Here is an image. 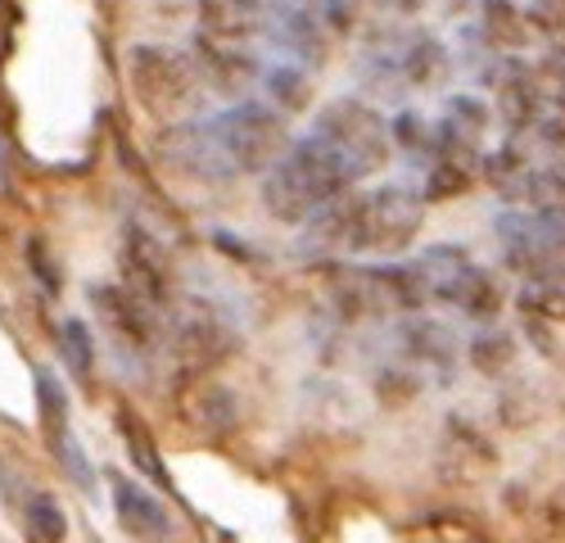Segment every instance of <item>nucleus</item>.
I'll list each match as a JSON object with an SVG mask.
<instances>
[{"label":"nucleus","instance_id":"obj_22","mask_svg":"<svg viewBox=\"0 0 565 543\" xmlns=\"http://www.w3.org/2000/svg\"><path fill=\"white\" fill-rule=\"evenodd\" d=\"M263 91H267V105L280 109V114H303L308 100H312V82L299 64L290 60H276L263 68Z\"/></svg>","mask_w":565,"mask_h":543},{"label":"nucleus","instance_id":"obj_6","mask_svg":"<svg viewBox=\"0 0 565 543\" xmlns=\"http://www.w3.org/2000/svg\"><path fill=\"white\" fill-rule=\"evenodd\" d=\"M263 32L267 41L276 45L280 55L290 64H308V68H321L326 55H331V23H326V10L321 0H271L267 6V19H263Z\"/></svg>","mask_w":565,"mask_h":543},{"label":"nucleus","instance_id":"obj_19","mask_svg":"<svg viewBox=\"0 0 565 543\" xmlns=\"http://www.w3.org/2000/svg\"><path fill=\"white\" fill-rule=\"evenodd\" d=\"M452 344H457L452 331L439 327V322H430V317H412V322L403 327V349H407V358L430 362V368H439L444 376H452V358H457Z\"/></svg>","mask_w":565,"mask_h":543},{"label":"nucleus","instance_id":"obj_23","mask_svg":"<svg viewBox=\"0 0 565 543\" xmlns=\"http://www.w3.org/2000/svg\"><path fill=\"white\" fill-rule=\"evenodd\" d=\"M19 525H23L28 543H64V534H68L64 508L55 503L51 493H41V489H28V493H23V503H19Z\"/></svg>","mask_w":565,"mask_h":543},{"label":"nucleus","instance_id":"obj_13","mask_svg":"<svg viewBox=\"0 0 565 543\" xmlns=\"http://www.w3.org/2000/svg\"><path fill=\"white\" fill-rule=\"evenodd\" d=\"M476 28L484 32V41L493 45V51L507 55V60H521V51H530V41L539 36L515 0H480Z\"/></svg>","mask_w":565,"mask_h":543},{"label":"nucleus","instance_id":"obj_17","mask_svg":"<svg viewBox=\"0 0 565 543\" xmlns=\"http://www.w3.org/2000/svg\"><path fill=\"white\" fill-rule=\"evenodd\" d=\"M530 159H525V150H521V141H502L498 150H484V168H480V177L489 181V187L502 195V200H511V204H521L525 200V181H530Z\"/></svg>","mask_w":565,"mask_h":543},{"label":"nucleus","instance_id":"obj_29","mask_svg":"<svg viewBox=\"0 0 565 543\" xmlns=\"http://www.w3.org/2000/svg\"><path fill=\"white\" fill-rule=\"evenodd\" d=\"M60 353H64L68 372L77 381H86L90 372H96V344H90V331H86L82 317H68V322L60 327Z\"/></svg>","mask_w":565,"mask_h":543},{"label":"nucleus","instance_id":"obj_33","mask_svg":"<svg viewBox=\"0 0 565 543\" xmlns=\"http://www.w3.org/2000/svg\"><path fill=\"white\" fill-rule=\"evenodd\" d=\"M55 453H60V462L68 467V476H73L82 489H96V467L86 462V453H82V444H77L73 435H64V439L55 444Z\"/></svg>","mask_w":565,"mask_h":543},{"label":"nucleus","instance_id":"obj_11","mask_svg":"<svg viewBox=\"0 0 565 543\" xmlns=\"http://www.w3.org/2000/svg\"><path fill=\"white\" fill-rule=\"evenodd\" d=\"M172 344H177L181 362H191V368H209L213 358L226 353L222 317L204 299H185L181 312H177V322H172Z\"/></svg>","mask_w":565,"mask_h":543},{"label":"nucleus","instance_id":"obj_8","mask_svg":"<svg viewBox=\"0 0 565 543\" xmlns=\"http://www.w3.org/2000/svg\"><path fill=\"white\" fill-rule=\"evenodd\" d=\"M191 60L204 77V86L222 91V96H245V91H254L263 82V60H254L249 51H241L235 41H222V36H209L200 32L191 41Z\"/></svg>","mask_w":565,"mask_h":543},{"label":"nucleus","instance_id":"obj_20","mask_svg":"<svg viewBox=\"0 0 565 543\" xmlns=\"http://www.w3.org/2000/svg\"><path fill=\"white\" fill-rule=\"evenodd\" d=\"M515 308H521V317H534V322H547V327L565 322V267H552L547 277L521 281Z\"/></svg>","mask_w":565,"mask_h":543},{"label":"nucleus","instance_id":"obj_3","mask_svg":"<svg viewBox=\"0 0 565 543\" xmlns=\"http://www.w3.org/2000/svg\"><path fill=\"white\" fill-rule=\"evenodd\" d=\"M127 68H131V86H136L140 105L159 123H168V127L191 123V114L200 109V96H204L200 91L204 77L191 55L168 51V45H136Z\"/></svg>","mask_w":565,"mask_h":543},{"label":"nucleus","instance_id":"obj_21","mask_svg":"<svg viewBox=\"0 0 565 543\" xmlns=\"http://www.w3.org/2000/svg\"><path fill=\"white\" fill-rule=\"evenodd\" d=\"M493 123V109L470 96V91H457V96L444 100V118H439V131H448L452 141H466V146H480L484 150V131Z\"/></svg>","mask_w":565,"mask_h":543},{"label":"nucleus","instance_id":"obj_14","mask_svg":"<svg viewBox=\"0 0 565 543\" xmlns=\"http://www.w3.org/2000/svg\"><path fill=\"white\" fill-rule=\"evenodd\" d=\"M398 68H403V82L407 86L435 91V86H444L448 68H452V55H448V45L435 32H407L403 36V51H398Z\"/></svg>","mask_w":565,"mask_h":543},{"label":"nucleus","instance_id":"obj_4","mask_svg":"<svg viewBox=\"0 0 565 543\" xmlns=\"http://www.w3.org/2000/svg\"><path fill=\"white\" fill-rule=\"evenodd\" d=\"M426 222V195L403 187V181H385L358 200V236L353 254H375V258H398Z\"/></svg>","mask_w":565,"mask_h":543},{"label":"nucleus","instance_id":"obj_2","mask_svg":"<svg viewBox=\"0 0 565 543\" xmlns=\"http://www.w3.org/2000/svg\"><path fill=\"white\" fill-rule=\"evenodd\" d=\"M204 123H209V136L217 146L226 177H241V172L267 177L295 146L286 114L271 109L267 100H235L231 109H222L217 118H204Z\"/></svg>","mask_w":565,"mask_h":543},{"label":"nucleus","instance_id":"obj_35","mask_svg":"<svg viewBox=\"0 0 565 543\" xmlns=\"http://www.w3.org/2000/svg\"><path fill=\"white\" fill-rule=\"evenodd\" d=\"M385 10H394V14H420L426 10V0H381Z\"/></svg>","mask_w":565,"mask_h":543},{"label":"nucleus","instance_id":"obj_36","mask_svg":"<svg viewBox=\"0 0 565 543\" xmlns=\"http://www.w3.org/2000/svg\"><path fill=\"white\" fill-rule=\"evenodd\" d=\"M444 6H448V10H470V6L480 10V0H444Z\"/></svg>","mask_w":565,"mask_h":543},{"label":"nucleus","instance_id":"obj_1","mask_svg":"<svg viewBox=\"0 0 565 543\" xmlns=\"http://www.w3.org/2000/svg\"><path fill=\"white\" fill-rule=\"evenodd\" d=\"M358 181L362 177L353 172V163L331 141H321L317 131H308V136H299V141L290 146V155L263 177V209L276 222L299 226L317 209H326L331 200L349 195Z\"/></svg>","mask_w":565,"mask_h":543},{"label":"nucleus","instance_id":"obj_12","mask_svg":"<svg viewBox=\"0 0 565 543\" xmlns=\"http://www.w3.org/2000/svg\"><path fill=\"white\" fill-rule=\"evenodd\" d=\"M358 191L331 200L326 209H317L308 222H303V254H326V258H335V254H353V236H358Z\"/></svg>","mask_w":565,"mask_h":543},{"label":"nucleus","instance_id":"obj_9","mask_svg":"<svg viewBox=\"0 0 565 543\" xmlns=\"http://www.w3.org/2000/svg\"><path fill=\"white\" fill-rule=\"evenodd\" d=\"M122 286L140 299V304H168V286H172V267L163 245L154 241V232H140V226H127L122 236Z\"/></svg>","mask_w":565,"mask_h":543},{"label":"nucleus","instance_id":"obj_18","mask_svg":"<svg viewBox=\"0 0 565 543\" xmlns=\"http://www.w3.org/2000/svg\"><path fill=\"white\" fill-rule=\"evenodd\" d=\"M444 304H452V308H461L466 317H476V322H493L498 317V308H502V286H498V277L489 267H470L466 277L448 290V299Z\"/></svg>","mask_w":565,"mask_h":543},{"label":"nucleus","instance_id":"obj_15","mask_svg":"<svg viewBox=\"0 0 565 543\" xmlns=\"http://www.w3.org/2000/svg\"><path fill=\"white\" fill-rule=\"evenodd\" d=\"M109 493H114V512L131 534H168V508L150 489H140L131 476L114 471L109 476Z\"/></svg>","mask_w":565,"mask_h":543},{"label":"nucleus","instance_id":"obj_32","mask_svg":"<svg viewBox=\"0 0 565 543\" xmlns=\"http://www.w3.org/2000/svg\"><path fill=\"white\" fill-rule=\"evenodd\" d=\"M28 267H32V277L45 286V295H60V272H55V258H51V249H45V241L41 236H28Z\"/></svg>","mask_w":565,"mask_h":543},{"label":"nucleus","instance_id":"obj_27","mask_svg":"<svg viewBox=\"0 0 565 543\" xmlns=\"http://www.w3.org/2000/svg\"><path fill=\"white\" fill-rule=\"evenodd\" d=\"M36 403H41V422L51 430V444H60L68 430V394L51 368H36Z\"/></svg>","mask_w":565,"mask_h":543},{"label":"nucleus","instance_id":"obj_28","mask_svg":"<svg viewBox=\"0 0 565 543\" xmlns=\"http://www.w3.org/2000/svg\"><path fill=\"white\" fill-rule=\"evenodd\" d=\"M390 136H394V150L416 155V159L430 163V155H435V123H426L416 109H398L394 123H390Z\"/></svg>","mask_w":565,"mask_h":543},{"label":"nucleus","instance_id":"obj_5","mask_svg":"<svg viewBox=\"0 0 565 543\" xmlns=\"http://www.w3.org/2000/svg\"><path fill=\"white\" fill-rule=\"evenodd\" d=\"M312 131L321 141H331L358 177H371L381 172L394 155V136H390V123L381 118V109L358 100V96H335L331 105H321L317 118H312Z\"/></svg>","mask_w":565,"mask_h":543},{"label":"nucleus","instance_id":"obj_34","mask_svg":"<svg viewBox=\"0 0 565 543\" xmlns=\"http://www.w3.org/2000/svg\"><path fill=\"white\" fill-rule=\"evenodd\" d=\"M321 10H326V23H331L335 36H349L362 19V0H321Z\"/></svg>","mask_w":565,"mask_h":543},{"label":"nucleus","instance_id":"obj_31","mask_svg":"<svg viewBox=\"0 0 565 543\" xmlns=\"http://www.w3.org/2000/svg\"><path fill=\"white\" fill-rule=\"evenodd\" d=\"M525 19L539 36L565 41V0H525Z\"/></svg>","mask_w":565,"mask_h":543},{"label":"nucleus","instance_id":"obj_24","mask_svg":"<svg viewBox=\"0 0 565 543\" xmlns=\"http://www.w3.org/2000/svg\"><path fill=\"white\" fill-rule=\"evenodd\" d=\"M118 430H122V444H127V453H131V462L146 471V476H154L159 489H172V476H168V467H163V458H159V448H154L146 422H140L131 407H118Z\"/></svg>","mask_w":565,"mask_h":543},{"label":"nucleus","instance_id":"obj_30","mask_svg":"<svg viewBox=\"0 0 565 543\" xmlns=\"http://www.w3.org/2000/svg\"><path fill=\"white\" fill-rule=\"evenodd\" d=\"M511 358H515V340L507 331H484L470 340V368L484 372V376H498L511 368Z\"/></svg>","mask_w":565,"mask_h":543},{"label":"nucleus","instance_id":"obj_26","mask_svg":"<svg viewBox=\"0 0 565 543\" xmlns=\"http://www.w3.org/2000/svg\"><path fill=\"white\" fill-rule=\"evenodd\" d=\"M525 209L543 213V217H561L565 222V163L556 168H534L525 181Z\"/></svg>","mask_w":565,"mask_h":543},{"label":"nucleus","instance_id":"obj_10","mask_svg":"<svg viewBox=\"0 0 565 543\" xmlns=\"http://www.w3.org/2000/svg\"><path fill=\"white\" fill-rule=\"evenodd\" d=\"M366 286H371V304L375 312H407L416 317L435 299L430 277L420 272V263H375L366 267Z\"/></svg>","mask_w":565,"mask_h":543},{"label":"nucleus","instance_id":"obj_16","mask_svg":"<svg viewBox=\"0 0 565 543\" xmlns=\"http://www.w3.org/2000/svg\"><path fill=\"white\" fill-rule=\"evenodd\" d=\"M267 6H271V0H200V19H204L209 36L241 41V36L263 28Z\"/></svg>","mask_w":565,"mask_h":543},{"label":"nucleus","instance_id":"obj_25","mask_svg":"<svg viewBox=\"0 0 565 543\" xmlns=\"http://www.w3.org/2000/svg\"><path fill=\"white\" fill-rule=\"evenodd\" d=\"M420 263V272L430 277V290H435V299H448V290L466 277L470 267H476V258H470L461 245H430L426 254L416 258Z\"/></svg>","mask_w":565,"mask_h":543},{"label":"nucleus","instance_id":"obj_7","mask_svg":"<svg viewBox=\"0 0 565 543\" xmlns=\"http://www.w3.org/2000/svg\"><path fill=\"white\" fill-rule=\"evenodd\" d=\"M543 109H547V91H543L534 64L507 60L498 68V77H493V114H498V123L515 136V141H521V131L539 127Z\"/></svg>","mask_w":565,"mask_h":543}]
</instances>
